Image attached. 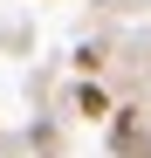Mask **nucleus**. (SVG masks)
<instances>
[]
</instances>
